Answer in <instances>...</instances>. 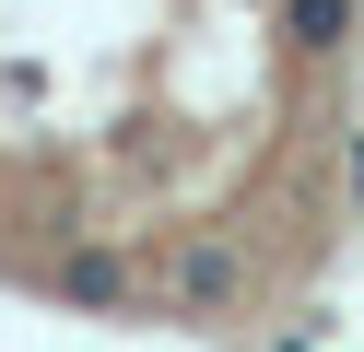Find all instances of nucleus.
<instances>
[{"instance_id":"f257e3e1","label":"nucleus","mask_w":364,"mask_h":352,"mask_svg":"<svg viewBox=\"0 0 364 352\" xmlns=\"http://www.w3.org/2000/svg\"><path fill=\"white\" fill-rule=\"evenodd\" d=\"M59 294H82V305H118V294H129V270L82 247V258H59Z\"/></svg>"},{"instance_id":"f03ea898","label":"nucleus","mask_w":364,"mask_h":352,"mask_svg":"<svg viewBox=\"0 0 364 352\" xmlns=\"http://www.w3.org/2000/svg\"><path fill=\"white\" fill-rule=\"evenodd\" d=\"M294 47H341V36H353V0H294Z\"/></svg>"},{"instance_id":"7ed1b4c3","label":"nucleus","mask_w":364,"mask_h":352,"mask_svg":"<svg viewBox=\"0 0 364 352\" xmlns=\"http://www.w3.org/2000/svg\"><path fill=\"white\" fill-rule=\"evenodd\" d=\"M188 294H200V305H212V294H235V258H223V247H200V258H188Z\"/></svg>"},{"instance_id":"20e7f679","label":"nucleus","mask_w":364,"mask_h":352,"mask_svg":"<svg viewBox=\"0 0 364 352\" xmlns=\"http://www.w3.org/2000/svg\"><path fill=\"white\" fill-rule=\"evenodd\" d=\"M353 188H364V153H353Z\"/></svg>"}]
</instances>
